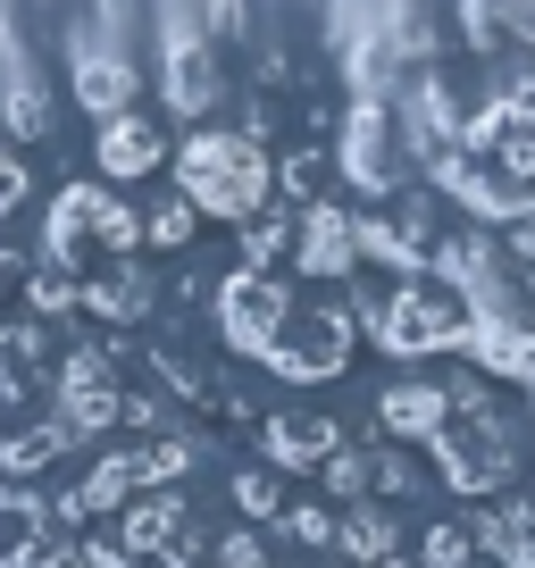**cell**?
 <instances>
[{
  "mask_svg": "<svg viewBox=\"0 0 535 568\" xmlns=\"http://www.w3.org/2000/svg\"><path fill=\"white\" fill-rule=\"evenodd\" d=\"M176 176H184V193H193V210L251 217L268 201V151L251 134H193L176 151Z\"/></svg>",
  "mask_w": 535,
  "mask_h": 568,
  "instance_id": "6da1fadb",
  "label": "cell"
},
{
  "mask_svg": "<svg viewBox=\"0 0 535 568\" xmlns=\"http://www.w3.org/2000/svg\"><path fill=\"white\" fill-rule=\"evenodd\" d=\"M285 318H293V302H285V284H268V276H226V293H218V335L234 343V352H260V359H276V343H285Z\"/></svg>",
  "mask_w": 535,
  "mask_h": 568,
  "instance_id": "7a4b0ae2",
  "label": "cell"
},
{
  "mask_svg": "<svg viewBox=\"0 0 535 568\" xmlns=\"http://www.w3.org/2000/svg\"><path fill=\"white\" fill-rule=\"evenodd\" d=\"M168 101L176 118H201L218 101V59H210V34H201V9L193 0H168Z\"/></svg>",
  "mask_w": 535,
  "mask_h": 568,
  "instance_id": "3957f363",
  "label": "cell"
},
{
  "mask_svg": "<svg viewBox=\"0 0 535 568\" xmlns=\"http://www.w3.org/2000/svg\"><path fill=\"white\" fill-rule=\"evenodd\" d=\"M402 168H411V151H402V118H393L385 101H360L352 134H343V176H352L360 193H393Z\"/></svg>",
  "mask_w": 535,
  "mask_h": 568,
  "instance_id": "277c9868",
  "label": "cell"
},
{
  "mask_svg": "<svg viewBox=\"0 0 535 568\" xmlns=\"http://www.w3.org/2000/svg\"><path fill=\"white\" fill-rule=\"evenodd\" d=\"M376 343L385 352H444V343H468V318L444 302H427L418 284H402L385 310H376Z\"/></svg>",
  "mask_w": 535,
  "mask_h": 568,
  "instance_id": "5b68a950",
  "label": "cell"
},
{
  "mask_svg": "<svg viewBox=\"0 0 535 568\" xmlns=\"http://www.w3.org/2000/svg\"><path fill=\"white\" fill-rule=\"evenodd\" d=\"M118 418V385H109V359L101 352H75L68 368H59V444H84V435H101V426Z\"/></svg>",
  "mask_w": 535,
  "mask_h": 568,
  "instance_id": "8992f818",
  "label": "cell"
},
{
  "mask_svg": "<svg viewBox=\"0 0 535 568\" xmlns=\"http://www.w3.org/2000/svg\"><path fill=\"white\" fill-rule=\"evenodd\" d=\"M352 260H360V226L319 201L302 217V276H352Z\"/></svg>",
  "mask_w": 535,
  "mask_h": 568,
  "instance_id": "52a82bcc",
  "label": "cell"
},
{
  "mask_svg": "<svg viewBox=\"0 0 535 568\" xmlns=\"http://www.w3.org/2000/svg\"><path fill=\"white\" fill-rule=\"evenodd\" d=\"M92 160H101V176H151L160 168V125L151 118H101Z\"/></svg>",
  "mask_w": 535,
  "mask_h": 568,
  "instance_id": "ba28073f",
  "label": "cell"
},
{
  "mask_svg": "<svg viewBox=\"0 0 535 568\" xmlns=\"http://www.w3.org/2000/svg\"><path fill=\"white\" fill-rule=\"evenodd\" d=\"M435 176H444V193H461V210H477V217H518V210H527L511 176H485V168H468L461 151H444Z\"/></svg>",
  "mask_w": 535,
  "mask_h": 568,
  "instance_id": "9c48e42d",
  "label": "cell"
},
{
  "mask_svg": "<svg viewBox=\"0 0 535 568\" xmlns=\"http://www.w3.org/2000/svg\"><path fill=\"white\" fill-rule=\"evenodd\" d=\"M376 418H385L393 435H444L452 426V393L444 385H385Z\"/></svg>",
  "mask_w": 535,
  "mask_h": 568,
  "instance_id": "30bf717a",
  "label": "cell"
},
{
  "mask_svg": "<svg viewBox=\"0 0 535 568\" xmlns=\"http://www.w3.org/2000/svg\"><path fill=\"white\" fill-rule=\"evenodd\" d=\"M293 335H310V343H276V368L285 376H319V368L343 359V318H310V326H293Z\"/></svg>",
  "mask_w": 535,
  "mask_h": 568,
  "instance_id": "8fae6325",
  "label": "cell"
},
{
  "mask_svg": "<svg viewBox=\"0 0 535 568\" xmlns=\"http://www.w3.org/2000/svg\"><path fill=\"white\" fill-rule=\"evenodd\" d=\"M268 452L285 468H302V460H335V426L326 418H285V426H268Z\"/></svg>",
  "mask_w": 535,
  "mask_h": 568,
  "instance_id": "7c38bea8",
  "label": "cell"
},
{
  "mask_svg": "<svg viewBox=\"0 0 535 568\" xmlns=\"http://www.w3.org/2000/svg\"><path fill=\"white\" fill-rule=\"evenodd\" d=\"M176 527L184 501H143V510H125V551H176Z\"/></svg>",
  "mask_w": 535,
  "mask_h": 568,
  "instance_id": "4fadbf2b",
  "label": "cell"
},
{
  "mask_svg": "<svg viewBox=\"0 0 535 568\" xmlns=\"http://www.w3.org/2000/svg\"><path fill=\"white\" fill-rule=\"evenodd\" d=\"M335 544L352 551V560H385V551H393V527H385V510H352V518L335 527Z\"/></svg>",
  "mask_w": 535,
  "mask_h": 568,
  "instance_id": "5bb4252c",
  "label": "cell"
},
{
  "mask_svg": "<svg viewBox=\"0 0 535 568\" xmlns=\"http://www.w3.org/2000/svg\"><path fill=\"white\" fill-rule=\"evenodd\" d=\"M369 452H343V460H326V485H335V494H369Z\"/></svg>",
  "mask_w": 535,
  "mask_h": 568,
  "instance_id": "9a60e30c",
  "label": "cell"
},
{
  "mask_svg": "<svg viewBox=\"0 0 535 568\" xmlns=\"http://www.w3.org/2000/svg\"><path fill=\"white\" fill-rule=\"evenodd\" d=\"M193 9L218 26V34H234V26H243V0H193Z\"/></svg>",
  "mask_w": 535,
  "mask_h": 568,
  "instance_id": "2e32d148",
  "label": "cell"
},
{
  "mask_svg": "<svg viewBox=\"0 0 535 568\" xmlns=\"http://www.w3.org/2000/svg\"><path fill=\"white\" fill-rule=\"evenodd\" d=\"M18 201H26V168H9V160H0V217L18 210Z\"/></svg>",
  "mask_w": 535,
  "mask_h": 568,
  "instance_id": "e0dca14e",
  "label": "cell"
},
{
  "mask_svg": "<svg viewBox=\"0 0 535 568\" xmlns=\"http://www.w3.org/2000/svg\"><path fill=\"white\" fill-rule=\"evenodd\" d=\"M184 226H193V210H160V217H151V234H160V243H184Z\"/></svg>",
  "mask_w": 535,
  "mask_h": 568,
  "instance_id": "ac0fdd59",
  "label": "cell"
},
{
  "mask_svg": "<svg viewBox=\"0 0 535 568\" xmlns=\"http://www.w3.org/2000/svg\"><path fill=\"white\" fill-rule=\"evenodd\" d=\"M0 276H9V267H0Z\"/></svg>",
  "mask_w": 535,
  "mask_h": 568,
  "instance_id": "d6986e66",
  "label": "cell"
}]
</instances>
